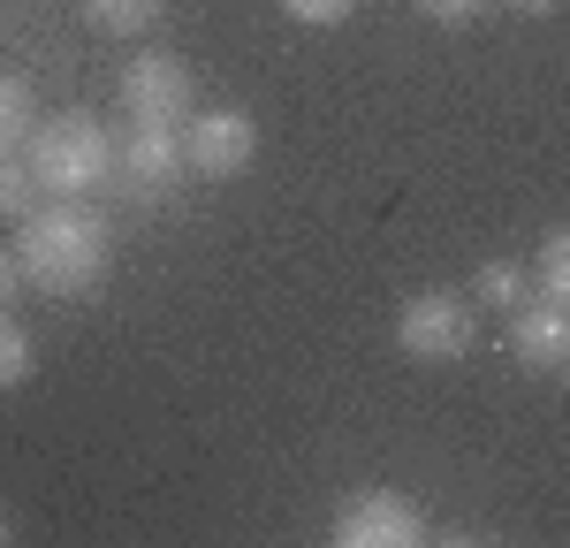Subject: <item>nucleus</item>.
<instances>
[{
	"label": "nucleus",
	"mask_w": 570,
	"mask_h": 548,
	"mask_svg": "<svg viewBox=\"0 0 570 548\" xmlns=\"http://www.w3.org/2000/svg\"><path fill=\"white\" fill-rule=\"evenodd\" d=\"M327 541L335 548H411V541H426V510H419V496L373 480V488H351L335 502Z\"/></svg>",
	"instance_id": "nucleus-3"
},
{
	"label": "nucleus",
	"mask_w": 570,
	"mask_h": 548,
	"mask_svg": "<svg viewBox=\"0 0 570 548\" xmlns=\"http://www.w3.org/2000/svg\"><path fill=\"white\" fill-rule=\"evenodd\" d=\"M39 206H46V183L31 176V160L23 153H0V222H23Z\"/></svg>",
	"instance_id": "nucleus-11"
},
{
	"label": "nucleus",
	"mask_w": 570,
	"mask_h": 548,
	"mask_svg": "<svg viewBox=\"0 0 570 548\" xmlns=\"http://www.w3.org/2000/svg\"><path fill=\"white\" fill-rule=\"evenodd\" d=\"M8 541H16V526H8V510H0V548H8Z\"/></svg>",
	"instance_id": "nucleus-19"
},
{
	"label": "nucleus",
	"mask_w": 570,
	"mask_h": 548,
	"mask_svg": "<svg viewBox=\"0 0 570 548\" xmlns=\"http://www.w3.org/2000/svg\"><path fill=\"white\" fill-rule=\"evenodd\" d=\"M510 8H518V16H556L563 0H510Z\"/></svg>",
	"instance_id": "nucleus-18"
},
{
	"label": "nucleus",
	"mask_w": 570,
	"mask_h": 548,
	"mask_svg": "<svg viewBox=\"0 0 570 548\" xmlns=\"http://www.w3.org/2000/svg\"><path fill=\"white\" fill-rule=\"evenodd\" d=\"M419 8H426L434 23H472V16H480L487 0H419Z\"/></svg>",
	"instance_id": "nucleus-16"
},
{
	"label": "nucleus",
	"mask_w": 570,
	"mask_h": 548,
	"mask_svg": "<svg viewBox=\"0 0 570 548\" xmlns=\"http://www.w3.org/2000/svg\"><path fill=\"white\" fill-rule=\"evenodd\" d=\"M115 99H122L130 123H190L198 77H190V61L168 53V46H137L130 61H122V77H115Z\"/></svg>",
	"instance_id": "nucleus-5"
},
{
	"label": "nucleus",
	"mask_w": 570,
	"mask_h": 548,
	"mask_svg": "<svg viewBox=\"0 0 570 548\" xmlns=\"http://www.w3.org/2000/svg\"><path fill=\"white\" fill-rule=\"evenodd\" d=\"M115 176L130 183V198L176 190V183L190 176V160H183V123H130L122 153H115Z\"/></svg>",
	"instance_id": "nucleus-7"
},
{
	"label": "nucleus",
	"mask_w": 570,
	"mask_h": 548,
	"mask_svg": "<svg viewBox=\"0 0 570 548\" xmlns=\"http://www.w3.org/2000/svg\"><path fill=\"white\" fill-rule=\"evenodd\" d=\"M160 8H168V0H85V23L107 31V39H137V31L160 23Z\"/></svg>",
	"instance_id": "nucleus-9"
},
{
	"label": "nucleus",
	"mask_w": 570,
	"mask_h": 548,
	"mask_svg": "<svg viewBox=\"0 0 570 548\" xmlns=\"http://www.w3.org/2000/svg\"><path fill=\"white\" fill-rule=\"evenodd\" d=\"M23 290H31V282H23V267H16V244H8V252H0V305H16Z\"/></svg>",
	"instance_id": "nucleus-17"
},
{
	"label": "nucleus",
	"mask_w": 570,
	"mask_h": 548,
	"mask_svg": "<svg viewBox=\"0 0 570 548\" xmlns=\"http://www.w3.org/2000/svg\"><path fill=\"white\" fill-rule=\"evenodd\" d=\"M183 160H190V176H206V183H236L259 160V123L244 107H206V115L183 123Z\"/></svg>",
	"instance_id": "nucleus-6"
},
{
	"label": "nucleus",
	"mask_w": 570,
	"mask_h": 548,
	"mask_svg": "<svg viewBox=\"0 0 570 548\" xmlns=\"http://www.w3.org/2000/svg\"><path fill=\"white\" fill-rule=\"evenodd\" d=\"M282 16L305 23V31H335V23H351V16H357V0H282Z\"/></svg>",
	"instance_id": "nucleus-15"
},
{
	"label": "nucleus",
	"mask_w": 570,
	"mask_h": 548,
	"mask_svg": "<svg viewBox=\"0 0 570 548\" xmlns=\"http://www.w3.org/2000/svg\"><path fill=\"white\" fill-rule=\"evenodd\" d=\"M115 153H122V137H107V123L91 107L46 115L39 130H31V145H23V160L46 183V198H85V190H99V183L115 176Z\"/></svg>",
	"instance_id": "nucleus-2"
},
{
	"label": "nucleus",
	"mask_w": 570,
	"mask_h": 548,
	"mask_svg": "<svg viewBox=\"0 0 570 548\" xmlns=\"http://www.w3.org/2000/svg\"><path fill=\"white\" fill-rule=\"evenodd\" d=\"M395 343H403L411 359H426V365L464 359V351L480 343V297H464V290H419V297L395 313Z\"/></svg>",
	"instance_id": "nucleus-4"
},
{
	"label": "nucleus",
	"mask_w": 570,
	"mask_h": 548,
	"mask_svg": "<svg viewBox=\"0 0 570 548\" xmlns=\"http://www.w3.org/2000/svg\"><path fill=\"white\" fill-rule=\"evenodd\" d=\"M31 130H39V99H31V85H23V77H0V153H23Z\"/></svg>",
	"instance_id": "nucleus-12"
},
{
	"label": "nucleus",
	"mask_w": 570,
	"mask_h": 548,
	"mask_svg": "<svg viewBox=\"0 0 570 548\" xmlns=\"http://www.w3.org/2000/svg\"><path fill=\"white\" fill-rule=\"evenodd\" d=\"M540 297H563L570 305V228H548V236H540Z\"/></svg>",
	"instance_id": "nucleus-14"
},
{
	"label": "nucleus",
	"mask_w": 570,
	"mask_h": 548,
	"mask_svg": "<svg viewBox=\"0 0 570 548\" xmlns=\"http://www.w3.org/2000/svg\"><path fill=\"white\" fill-rule=\"evenodd\" d=\"M31 373H39V343L16 320V305H0V389H23Z\"/></svg>",
	"instance_id": "nucleus-10"
},
{
	"label": "nucleus",
	"mask_w": 570,
	"mask_h": 548,
	"mask_svg": "<svg viewBox=\"0 0 570 548\" xmlns=\"http://www.w3.org/2000/svg\"><path fill=\"white\" fill-rule=\"evenodd\" d=\"M16 267H23V282H31L39 297L77 305V297H91V290L107 282L115 236H107V222L91 214L85 198H46L39 214L16 222Z\"/></svg>",
	"instance_id": "nucleus-1"
},
{
	"label": "nucleus",
	"mask_w": 570,
	"mask_h": 548,
	"mask_svg": "<svg viewBox=\"0 0 570 548\" xmlns=\"http://www.w3.org/2000/svg\"><path fill=\"white\" fill-rule=\"evenodd\" d=\"M510 351L532 373H570V305L563 297H525L510 305Z\"/></svg>",
	"instance_id": "nucleus-8"
},
{
	"label": "nucleus",
	"mask_w": 570,
	"mask_h": 548,
	"mask_svg": "<svg viewBox=\"0 0 570 548\" xmlns=\"http://www.w3.org/2000/svg\"><path fill=\"white\" fill-rule=\"evenodd\" d=\"M472 297H480V305H502V313H510V305H525V297H532V274L518 267V260H487V267L472 274Z\"/></svg>",
	"instance_id": "nucleus-13"
}]
</instances>
